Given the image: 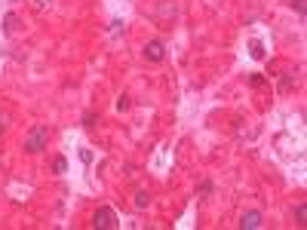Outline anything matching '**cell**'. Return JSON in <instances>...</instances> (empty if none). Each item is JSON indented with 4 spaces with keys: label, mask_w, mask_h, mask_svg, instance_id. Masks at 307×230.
<instances>
[{
    "label": "cell",
    "mask_w": 307,
    "mask_h": 230,
    "mask_svg": "<svg viewBox=\"0 0 307 230\" xmlns=\"http://www.w3.org/2000/svg\"><path fill=\"white\" fill-rule=\"evenodd\" d=\"M163 43H157V40H151L148 46H145V58H151V61H163Z\"/></svg>",
    "instance_id": "cell-2"
},
{
    "label": "cell",
    "mask_w": 307,
    "mask_h": 230,
    "mask_svg": "<svg viewBox=\"0 0 307 230\" xmlns=\"http://www.w3.org/2000/svg\"><path fill=\"white\" fill-rule=\"evenodd\" d=\"M117 221H114V212L111 209H101V212H95V227H114Z\"/></svg>",
    "instance_id": "cell-3"
},
{
    "label": "cell",
    "mask_w": 307,
    "mask_h": 230,
    "mask_svg": "<svg viewBox=\"0 0 307 230\" xmlns=\"http://www.w3.org/2000/svg\"><path fill=\"white\" fill-rule=\"evenodd\" d=\"M240 227H261V212H246L243 215V221H240Z\"/></svg>",
    "instance_id": "cell-4"
},
{
    "label": "cell",
    "mask_w": 307,
    "mask_h": 230,
    "mask_svg": "<svg viewBox=\"0 0 307 230\" xmlns=\"http://www.w3.org/2000/svg\"><path fill=\"white\" fill-rule=\"evenodd\" d=\"M292 6H295L298 12H304V0H292Z\"/></svg>",
    "instance_id": "cell-6"
},
{
    "label": "cell",
    "mask_w": 307,
    "mask_h": 230,
    "mask_svg": "<svg viewBox=\"0 0 307 230\" xmlns=\"http://www.w3.org/2000/svg\"><path fill=\"white\" fill-rule=\"evenodd\" d=\"M46 141H49V126H37L31 132V138L25 141V148H28V154H40L46 148Z\"/></svg>",
    "instance_id": "cell-1"
},
{
    "label": "cell",
    "mask_w": 307,
    "mask_h": 230,
    "mask_svg": "<svg viewBox=\"0 0 307 230\" xmlns=\"http://www.w3.org/2000/svg\"><path fill=\"white\" fill-rule=\"evenodd\" d=\"M135 206H148V194H145V191H138V200H135Z\"/></svg>",
    "instance_id": "cell-5"
},
{
    "label": "cell",
    "mask_w": 307,
    "mask_h": 230,
    "mask_svg": "<svg viewBox=\"0 0 307 230\" xmlns=\"http://www.w3.org/2000/svg\"><path fill=\"white\" fill-rule=\"evenodd\" d=\"M3 132H6V117L0 114V135H3Z\"/></svg>",
    "instance_id": "cell-7"
}]
</instances>
